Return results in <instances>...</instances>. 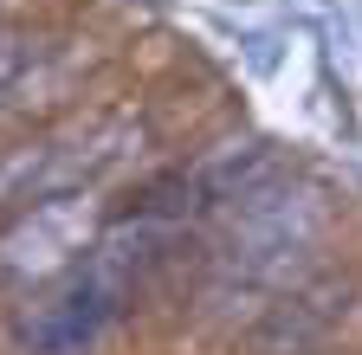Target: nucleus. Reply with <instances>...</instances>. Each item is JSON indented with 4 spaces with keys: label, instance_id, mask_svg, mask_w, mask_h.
Segmentation results:
<instances>
[{
    "label": "nucleus",
    "instance_id": "nucleus-1",
    "mask_svg": "<svg viewBox=\"0 0 362 355\" xmlns=\"http://www.w3.org/2000/svg\"><path fill=\"white\" fill-rule=\"evenodd\" d=\"M84 246H90L84 200L59 194V200L33 207L13 233H0V284H7V291H26V284H39V278H52L59 265H71Z\"/></svg>",
    "mask_w": 362,
    "mask_h": 355
},
{
    "label": "nucleus",
    "instance_id": "nucleus-2",
    "mask_svg": "<svg viewBox=\"0 0 362 355\" xmlns=\"http://www.w3.org/2000/svg\"><path fill=\"white\" fill-rule=\"evenodd\" d=\"M117 310H123V303H117L98 278H90V272H78L59 297H45V303L33 310L20 336H26L39 355H71V349H84L90 336H98V330L117 317Z\"/></svg>",
    "mask_w": 362,
    "mask_h": 355
},
{
    "label": "nucleus",
    "instance_id": "nucleus-3",
    "mask_svg": "<svg viewBox=\"0 0 362 355\" xmlns=\"http://www.w3.org/2000/svg\"><path fill=\"white\" fill-rule=\"evenodd\" d=\"M26 59H33V39L26 32H0V97L26 78Z\"/></svg>",
    "mask_w": 362,
    "mask_h": 355
}]
</instances>
